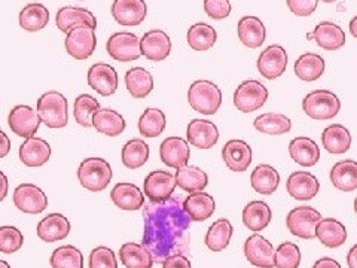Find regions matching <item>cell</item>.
Here are the masks:
<instances>
[{"instance_id":"obj_1","label":"cell","mask_w":357,"mask_h":268,"mask_svg":"<svg viewBox=\"0 0 357 268\" xmlns=\"http://www.w3.org/2000/svg\"><path fill=\"white\" fill-rule=\"evenodd\" d=\"M143 246L155 262H164L172 255L185 253L189 248L191 219L183 209L181 197H170L160 203L144 204Z\"/></svg>"},{"instance_id":"obj_2","label":"cell","mask_w":357,"mask_h":268,"mask_svg":"<svg viewBox=\"0 0 357 268\" xmlns=\"http://www.w3.org/2000/svg\"><path fill=\"white\" fill-rule=\"evenodd\" d=\"M40 121L50 128H63L69 122V106L66 97L59 91H48L38 100Z\"/></svg>"},{"instance_id":"obj_3","label":"cell","mask_w":357,"mask_h":268,"mask_svg":"<svg viewBox=\"0 0 357 268\" xmlns=\"http://www.w3.org/2000/svg\"><path fill=\"white\" fill-rule=\"evenodd\" d=\"M188 102L199 114L215 115L222 105V91L215 82L199 80L189 87Z\"/></svg>"},{"instance_id":"obj_4","label":"cell","mask_w":357,"mask_h":268,"mask_svg":"<svg viewBox=\"0 0 357 268\" xmlns=\"http://www.w3.org/2000/svg\"><path fill=\"white\" fill-rule=\"evenodd\" d=\"M303 109L311 119L328 121L338 115L341 100L329 89H316L305 96L303 100Z\"/></svg>"},{"instance_id":"obj_5","label":"cell","mask_w":357,"mask_h":268,"mask_svg":"<svg viewBox=\"0 0 357 268\" xmlns=\"http://www.w3.org/2000/svg\"><path fill=\"white\" fill-rule=\"evenodd\" d=\"M77 179L88 191L100 193L106 189L112 181V167L103 158H97V156L86 158L77 169Z\"/></svg>"},{"instance_id":"obj_6","label":"cell","mask_w":357,"mask_h":268,"mask_svg":"<svg viewBox=\"0 0 357 268\" xmlns=\"http://www.w3.org/2000/svg\"><path fill=\"white\" fill-rule=\"evenodd\" d=\"M320 221L321 215L319 210L310 206H298L289 211L286 225L294 236L304 240H312L316 239V228Z\"/></svg>"},{"instance_id":"obj_7","label":"cell","mask_w":357,"mask_h":268,"mask_svg":"<svg viewBox=\"0 0 357 268\" xmlns=\"http://www.w3.org/2000/svg\"><path fill=\"white\" fill-rule=\"evenodd\" d=\"M66 51L76 60H86L93 55L97 47L96 29L89 26H79L72 29L66 38Z\"/></svg>"},{"instance_id":"obj_8","label":"cell","mask_w":357,"mask_h":268,"mask_svg":"<svg viewBox=\"0 0 357 268\" xmlns=\"http://www.w3.org/2000/svg\"><path fill=\"white\" fill-rule=\"evenodd\" d=\"M268 98V89L259 81H244L238 85L234 93V105L243 112V114H250L261 109Z\"/></svg>"},{"instance_id":"obj_9","label":"cell","mask_w":357,"mask_h":268,"mask_svg":"<svg viewBox=\"0 0 357 268\" xmlns=\"http://www.w3.org/2000/svg\"><path fill=\"white\" fill-rule=\"evenodd\" d=\"M106 50L112 59L121 63L134 61L142 55L140 39L130 31H118L112 35L107 39Z\"/></svg>"},{"instance_id":"obj_10","label":"cell","mask_w":357,"mask_h":268,"mask_svg":"<svg viewBox=\"0 0 357 268\" xmlns=\"http://www.w3.org/2000/svg\"><path fill=\"white\" fill-rule=\"evenodd\" d=\"M40 117L38 110H33L30 106L18 105L13 110L9 112L8 124L9 128L13 130L17 136L30 139L35 137V134L39 130L40 126Z\"/></svg>"},{"instance_id":"obj_11","label":"cell","mask_w":357,"mask_h":268,"mask_svg":"<svg viewBox=\"0 0 357 268\" xmlns=\"http://www.w3.org/2000/svg\"><path fill=\"white\" fill-rule=\"evenodd\" d=\"M14 204L29 215H38L48 207V197L33 184H22L14 191Z\"/></svg>"},{"instance_id":"obj_12","label":"cell","mask_w":357,"mask_h":268,"mask_svg":"<svg viewBox=\"0 0 357 268\" xmlns=\"http://www.w3.org/2000/svg\"><path fill=\"white\" fill-rule=\"evenodd\" d=\"M148 6L144 0H114L112 17L121 26L136 27L146 18Z\"/></svg>"},{"instance_id":"obj_13","label":"cell","mask_w":357,"mask_h":268,"mask_svg":"<svg viewBox=\"0 0 357 268\" xmlns=\"http://www.w3.org/2000/svg\"><path fill=\"white\" fill-rule=\"evenodd\" d=\"M176 186L174 174L165 170H153L144 179L143 191L151 201L160 203V201H165L172 197Z\"/></svg>"},{"instance_id":"obj_14","label":"cell","mask_w":357,"mask_h":268,"mask_svg":"<svg viewBox=\"0 0 357 268\" xmlns=\"http://www.w3.org/2000/svg\"><path fill=\"white\" fill-rule=\"evenodd\" d=\"M86 81L89 87L103 97L115 94L119 85L116 70L107 63H96L89 67Z\"/></svg>"},{"instance_id":"obj_15","label":"cell","mask_w":357,"mask_h":268,"mask_svg":"<svg viewBox=\"0 0 357 268\" xmlns=\"http://www.w3.org/2000/svg\"><path fill=\"white\" fill-rule=\"evenodd\" d=\"M244 255L248 261L259 268H274L275 267V251L271 241L265 237L255 234L244 243Z\"/></svg>"},{"instance_id":"obj_16","label":"cell","mask_w":357,"mask_h":268,"mask_svg":"<svg viewBox=\"0 0 357 268\" xmlns=\"http://www.w3.org/2000/svg\"><path fill=\"white\" fill-rule=\"evenodd\" d=\"M287 69V54L280 45H270L258 59V70L265 80H277Z\"/></svg>"},{"instance_id":"obj_17","label":"cell","mask_w":357,"mask_h":268,"mask_svg":"<svg viewBox=\"0 0 357 268\" xmlns=\"http://www.w3.org/2000/svg\"><path fill=\"white\" fill-rule=\"evenodd\" d=\"M142 55L148 60L160 63L169 57L172 52V39L162 30H151L140 39Z\"/></svg>"},{"instance_id":"obj_18","label":"cell","mask_w":357,"mask_h":268,"mask_svg":"<svg viewBox=\"0 0 357 268\" xmlns=\"http://www.w3.org/2000/svg\"><path fill=\"white\" fill-rule=\"evenodd\" d=\"M286 189L290 197L299 201H308L314 198L320 191V182L314 174L301 170L289 176L286 182Z\"/></svg>"},{"instance_id":"obj_19","label":"cell","mask_w":357,"mask_h":268,"mask_svg":"<svg viewBox=\"0 0 357 268\" xmlns=\"http://www.w3.org/2000/svg\"><path fill=\"white\" fill-rule=\"evenodd\" d=\"M188 142L198 149L213 148L219 140V130L211 121L192 119L186 130Z\"/></svg>"},{"instance_id":"obj_20","label":"cell","mask_w":357,"mask_h":268,"mask_svg":"<svg viewBox=\"0 0 357 268\" xmlns=\"http://www.w3.org/2000/svg\"><path fill=\"white\" fill-rule=\"evenodd\" d=\"M222 160L229 170L245 172L252 164V148L244 140H229L222 149Z\"/></svg>"},{"instance_id":"obj_21","label":"cell","mask_w":357,"mask_h":268,"mask_svg":"<svg viewBox=\"0 0 357 268\" xmlns=\"http://www.w3.org/2000/svg\"><path fill=\"white\" fill-rule=\"evenodd\" d=\"M55 22H57V27L63 33H69L72 29L79 26H89L97 29V20L91 10L79 6H64L59 9Z\"/></svg>"},{"instance_id":"obj_22","label":"cell","mask_w":357,"mask_h":268,"mask_svg":"<svg viewBox=\"0 0 357 268\" xmlns=\"http://www.w3.org/2000/svg\"><path fill=\"white\" fill-rule=\"evenodd\" d=\"M161 161L172 167V169H181V167L186 165L191 156V151H189V144L182 137H167L160 148Z\"/></svg>"},{"instance_id":"obj_23","label":"cell","mask_w":357,"mask_h":268,"mask_svg":"<svg viewBox=\"0 0 357 268\" xmlns=\"http://www.w3.org/2000/svg\"><path fill=\"white\" fill-rule=\"evenodd\" d=\"M308 39H314L321 50L338 51L345 45V33L335 22L321 21L314 31L308 35Z\"/></svg>"},{"instance_id":"obj_24","label":"cell","mask_w":357,"mask_h":268,"mask_svg":"<svg viewBox=\"0 0 357 268\" xmlns=\"http://www.w3.org/2000/svg\"><path fill=\"white\" fill-rule=\"evenodd\" d=\"M38 237L42 241L54 243L64 240L70 232V222L61 214H51L38 223Z\"/></svg>"},{"instance_id":"obj_25","label":"cell","mask_w":357,"mask_h":268,"mask_svg":"<svg viewBox=\"0 0 357 268\" xmlns=\"http://www.w3.org/2000/svg\"><path fill=\"white\" fill-rule=\"evenodd\" d=\"M50 143L39 137L26 139L20 147V160L27 167H42L50 161Z\"/></svg>"},{"instance_id":"obj_26","label":"cell","mask_w":357,"mask_h":268,"mask_svg":"<svg viewBox=\"0 0 357 268\" xmlns=\"http://www.w3.org/2000/svg\"><path fill=\"white\" fill-rule=\"evenodd\" d=\"M238 39L248 48H259L265 42L266 30L261 18L255 15H245L238 21L237 26Z\"/></svg>"},{"instance_id":"obj_27","label":"cell","mask_w":357,"mask_h":268,"mask_svg":"<svg viewBox=\"0 0 357 268\" xmlns=\"http://www.w3.org/2000/svg\"><path fill=\"white\" fill-rule=\"evenodd\" d=\"M183 209L188 214L189 219L194 222H203L211 218V215L215 214L216 203H215V198L210 194L198 191V193L189 194L183 200Z\"/></svg>"},{"instance_id":"obj_28","label":"cell","mask_w":357,"mask_h":268,"mask_svg":"<svg viewBox=\"0 0 357 268\" xmlns=\"http://www.w3.org/2000/svg\"><path fill=\"white\" fill-rule=\"evenodd\" d=\"M110 198L114 204L122 210H140L144 206V197L142 189L128 182H121L112 189Z\"/></svg>"},{"instance_id":"obj_29","label":"cell","mask_w":357,"mask_h":268,"mask_svg":"<svg viewBox=\"0 0 357 268\" xmlns=\"http://www.w3.org/2000/svg\"><path fill=\"white\" fill-rule=\"evenodd\" d=\"M290 158L303 167L316 165L320 160V148L310 137H296L289 143Z\"/></svg>"},{"instance_id":"obj_30","label":"cell","mask_w":357,"mask_h":268,"mask_svg":"<svg viewBox=\"0 0 357 268\" xmlns=\"http://www.w3.org/2000/svg\"><path fill=\"white\" fill-rule=\"evenodd\" d=\"M316 237L325 244L326 248H340L347 240V230L342 223L333 218H325L317 223Z\"/></svg>"},{"instance_id":"obj_31","label":"cell","mask_w":357,"mask_h":268,"mask_svg":"<svg viewBox=\"0 0 357 268\" xmlns=\"http://www.w3.org/2000/svg\"><path fill=\"white\" fill-rule=\"evenodd\" d=\"M93 127L109 137L119 136L124 133L127 124L121 114L112 109H98L93 117Z\"/></svg>"},{"instance_id":"obj_32","label":"cell","mask_w":357,"mask_h":268,"mask_svg":"<svg viewBox=\"0 0 357 268\" xmlns=\"http://www.w3.org/2000/svg\"><path fill=\"white\" fill-rule=\"evenodd\" d=\"M323 148L328 152L341 155L345 154L351 147V134L341 124H332L325 128L321 134Z\"/></svg>"},{"instance_id":"obj_33","label":"cell","mask_w":357,"mask_h":268,"mask_svg":"<svg viewBox=\"0 0 357 268\" xmlns=\"http://www.w3.org/2000/svg\"><path fill=\"white\" fill-rule=\"evenodd\" d=\"M252 188L258 194L271 195L280 185V174L270 164H261L256 167L250 176Z\"/></svg>"},{"instance_id":"obj_34","label":"cell","mask_w":357,"mask_h":268,"mask_svg":"<svg viewBox=\"0 0 357 268\" xmlns=\"http://www.w3.org/2000/svg\"><path fill=\"white\" fill-rule=\"evenodd\" d=\"M331 182L340 191H354L357 189V163L353 160H344L335 164L331 170Z\"/></svg>"},{"instance_id":"obj_35","label":"cell","mask_w":357,"mask_h":268,"mask_svg":"<svg viewBox=\"0 0 357 268\" xmlns=\"http://www.w3.org/2000/svg\"><path fill=\"white\" fill-rule=\"evenodd\" d=\"M176 184L186 193L204 191L208 185V176L197 165H183L176 172Z\"/></svg>"},{"instance_id":"obj_36","label":"cell","mask_w":357,"mask_h":268,"mask_svg":"<svg viewBox=\"0 0 357 268\" xmlns=\"http://www.w3.org/2000/svg\"><path fill=\"white\" fill-rule=\"evenodd\" d=\"M119 260L127 268H152L153 256L143 244L126 243L119 249Z\"/></svg>"},{"instance_id":"obj_37","label":"cell","mask_w":357,"mask_h":268,"mask_svg":"<svg viewBox=\"0 0 357 268\" xmlns=\"http://www.w3.org/2000/svg\"><path fill=\"white\" fill-rule=\"evenodd\" d=\"M273 211L264 201H250L243 210L244 225L252 231H262L270 225Z\"/></svg>"},{"instance_id":"obj_38","label":"cell","mask_w":357,"mask_h":268,"mask_svg":"<svg viewBox=\"0 0 357 268\" xmlns=\"http://www.w3.org/2000/svg\"><path fill=\"white\" fill-rule=\"evenodd\" d=\"M50 10L42 3H29L21 9L20 26L26 31H39L48 26Z\"/></svg>"},{"instance_id":"obj_39","label":"cell","mask_w":357,"mask_h":268,"mask_svg":"<svg viewBox=\"0 0 357 268\" xmlns=\"http://www.w3.org/2000/svg\"><path fill=\"white\" fill-rule=\"evenodd\" d=\"M325 72V60L314 52H305L295 61V73L301 81H317Z\"/></svg>"},{"instance_id":"obj_40","label":"cell","mask_w":357,"mask_h":268,"mask_svg":"<svg viewBox=\"0 0 357 268\" xmlns=\"http://www.w3.org/2000/svg\"><path fill=\"white\" fill-rule=\"evenodd\" d=\"M126 85L131 97L144 98L152 93L153 77L143 67H132L126 73Z\"/></svg>"},{"instance_id":"obj_41","label":"cell","mask_w":357,"mask_h":268,"mask_svg":"<svg viewBox=\"0 0 357 268\" xmlns=\"http://www.w3.org/2000/svg\"><path fill=\"white\" fill-rule=\"evenodd\" d=\"M255 128L262 134H270V136H282L292 128V121L284 114H277V112H266L253 121Z\"/></svg>"},{"instance_id":"obj_42","label":"cell","mask_w":357,"mask_h":268,"mask_svg":"<svg viewBox=\"0 0 357 268\" xmlns=\"http://www.w3.org/2000/svg\"><path fill=\"white\" fill-rule=\"evenodd\" d=\"M188 45L194 51H208L215 47L218 40V33L215 27H211L206 22H197L188 30Z\"/></svg>"},{"instance_id":"obj_43","label":"cell","mask_w":357,"mask_h":268,"mask_svg":"<svg viewBox=\"0 0 357 268\" xmlns=\"http://www.w3.org/2000/svg\"><path fill=\"white\" fill-rule=\"evenodd\" d=\"M232 223L228 219H218L206 234V246L211 252H222L228 248L232 237Z\"/></svg>"},{"instance_id":"obj_44","label":"cell","mask_w":357,"mask_h":268,"mask_svg":"<svg viewBox=\"0 0 357 268\" xmlns=\"http://www.w3.org/2000/svg\"><path fill=\"white\" fill-rule=\"evenodd\" d=\"M149 158V144L142 139L128 140L122 148V164L131 170H136L146 164Z\"/></svg>"},{"instance_id":"obj_45","label":"cell","mask_w":357,"mask_h":268,"mask_svg":"<svg viewBox=\"0 0 357 268\" xmlns=\"http://www.w3.org/2000/svg\"><path fill=\"white\" fill-rule=\"evenodd\" d=\"M165 126L167 119L164 112L160 109L148 107L139 119V131L143 134V137H158L165 130Z\"/></svg>"},{"instance_id":"obj_46","label":"cell","mask_w":357,"mask_h":268,"mask_svg":"<svg viewBox=\"0 0 357 268\" xmlns=\"http://www.w3.org/2000/svg\"><path fill=\"white\" fill-rule=\"evenodd\" d=\"M50 262L52 268H84V256L75 246L66 244L52 252Z\"/></svg>"},{"instance_id":"obj_47","label":"cell","mask_w":357,"mask_h":268,"mask_svg":"<svg viewBox=\"0 0 357 268\" xmlns=\"http://www.w3.org/2000/svg\"><path fill=\"white\" fill-rule=\"evenodd\" d=\"M98 109L100 105L93 96L81 94L79 97H76L73 105V115L76 122L85 128L93 127V117Z\"/></svg>"},{"instance_id":"obj_48","label":"cell","mask_w":357,"mask_h":268,"mask_svg":"<svg viewBox=\"0 0 357 268\" xmlns=\"http://www.w3.org/2000/svg\"><path fill=\"white\" fill-rule=\"evenodd\" d=\"M301 264V251L298 244L284 241L275 251V268H298Z\"/></svg>"},{"instance_id":"obj_49","label":"cell","mask_w":357,"mask_h":268,"mask_svg":"<svg viewBox=\"0 0 357 268\" xmlns=\"http://www.w3.org/2000/svg\"><path fill=\"white\" fill-rule=\"evenodd\" d=\"M24 237L22 232L15 227H0V252L10 255L22 248Z\"/></svg>"},{"instance_id":"obj_50","label":"cell","mask_w":357,"mask_h":268,"mask_svg":"<svg viewBox=\"0 0 357 268\" xmlns=\"http://www.w3.org/2000/svg\"><path fill=\"white\" fill-rule=\"evenodd\" d=\"M89 268H118V260L115 252L100 246L89 255Z\"/></svg>"},{"instance_id":"obj_51","label":"cell","mask_w":357,"mask_h":268,"mask_svg":"<svg viewBox=\"0 0 357 268\" xmlns=\"http://www.w3.org/2000/svg\"><path fill=\"white\" fill-rule=\"evenodd\" d=\"M231 2L229 0H204L206 14L213 20H223L231 14Z\"/></svg>"},{"instance_id":"obj_52","label":"cell","mask_w":357,"mask_h":268,"mask_svg":"<svg viewBox=\"0 0 357 268\" xmlns=\"http://www.w3.org/2000/svg\"><path fill=\"white\" fill-rule=\"evenodd\" d=\"M319 0H287L290 13L298 17H310L317 9Z\"/></svg>"},{"instance_id":"obj_53","label":"cell","mask_w":357,"mask_h":268,"mask_svg":"<svg viewBox=\"0 0 357 268\" xmlns=\"http://www.w3.org/2000/svg\"><path fill=\"white\" fill-rule=\"evenodd\" d=\"M162 268H192V265L185 255L177 253L165 258L162 262Z\"/></svg>"},{"instance_id":"obj_54","label":"cell","mask_w":357,"mask_h":268,"mask_svg":"<svg viewBox=\"0 0 357 268\" xmlns=\"http://www.w3.org/2000/svg\"><path fill=\"white\" fill-rule=\"evenodd\" d=\"M10 151V140L6 134L0 130V158H5V156Z\"/></svg>"},{"instance_id":"obj_55","label":"cell","mask_w":357,"mask_h":268,"mask_svg":"<svg viewBox=\"0 0 357 268\" xmlns=\"http://www.w3.org/2000/svg\"><path fill=\"white\" fill-rule=\"evenodd\" d=\"M312 268H341V265L338 261H335L332 258H321L314 262Z\"/></svg>"},{"instance_id":"obj_56","label":"cell","mask_w":357,"mask_h":268,"mask_svg":"<svg viewBox=\"0 0 357 268\" xmlns=\"http://www.w3.org/2000/svg\"><path fill=\"white\" fill-rule=\"evenodd\" d=\"M8 189H9V184H8V177L5 176L3 172H0V201H3L8 195Z\"/></svg>"},{"instance_id":"obj_57","label":"cell","mask_w":357,"mask_h":268,"mask_svg":"<svg viewBox=\"0 0 357 268\" xmlns=\"http://www.w3.org/2000/svg\"><path fill=\"white\" fill-rule=\"evenodd\" d=\"M347 264H349V268H357V244H354L349 251Z\"/></svg>"},{"instance_id":"obj_58","label":"cell","mask_w":357,"mask_h":268,"mask_svg":"<svg viewBox=\"0 0 357 268\" xmlns=\"http://www.w3.org/2000/svg\"><path fill=\"white\" fill-rule=\"evenodd\" d=\"M350 33L357 39V15L350 21Z\"/></svg>"},{"instance_id":"obj_59","label":"cell","mask_w":357,"mask_h":268,"mask_svg":"<svg viewBox=\"0 0 357 268\" xmlns=\"http://www.w3.org/2000/svg\"><path fill=\"white\" fill-rule=\"evenodd\" d=\"M0 268H10V265L6 261H0Z\"/></svg>"},{"instance_id":"obj_60","label":"cell","mask_w":357,"mask_h":268,"mask_svg":"<svg viewBox=\"0 0 357 268\" xmlns=\"http://www.w3.org/2000/svg\"><path fill=\"white\" fill-rule=\"evenodd\" d=\"M321 2H325V3H333L335 0H321Z\"/></svg>"},{"instance_id":"obj_61","label":"cell","mask_w":357,"mask_h":268,"mask_svg":"<svg viewBox=\"0 0 357 268\" xmlns=\"http://www.w3.org/2000/svg\"><path fill=\"white\" fill-rule=\"evenodd\" d=\"M354 211L357 214V198L354 200Z\"/></svg>"}]
</instances>
